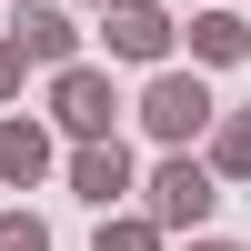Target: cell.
<instances>
[{
  "label": "cell",
  "instance_id": "13",
  "mask_svg": "<svg viewBox=\"0 0 251 251\" xmlns=\"http://www.w3.org/2000/svg\"><path fill=\"white\" fill-rule=\"evenodd\" d=\"M181 251H231V241H211V231H191V241H181Z\"/></svg>",
  "mask_w": 251,
  "mask_h": 251
},
{
  "label": "cell",
  "instance_id": "6",
  "mask_svg": "<svg viewBox=\"0 0 251 251\" xmlns=\"http://www.w3.org/2000/svg\"><path fill=\"white\" fill-rule=\"evenodd\" d=\"M71 191L91 201V211H121V191H131V151H121V141H80V151H71Z\"/></svg>",
  "mask_w": 251,
  "mask_h": 251
},
{
  "label": "cell",
  "instance_id": "3",
  "mask_svg": "<svg viewBox=\"0 0 251 251\" xmlns=\"http://www.w3.org/2000/svg\"><path fill=\"white\" fill-rule=\"evenodd\" d=\"M50 121L71 141H121L111 121H121V91H111V71H91V60H71V71H50Z\"/></svg>",
  "mask_w": 251,
  "mask_h": 251
},
{
  "label": "cell",
  "instance_id": "8",
  "mask_svg": "<svg viewBox=\"0 0 251 251\" xmlns=\"http://www.w3.org/2000/svg\"><path fill=\"white\" fill-rule=\"evenodd\" d=\"M50 131H40V121H0V181H10V191H30V181H50Z\"/></svg>",
  "mask_w": 251,
  "mask_h": 251
},
{
  "label": "cell",
  "instance_id": "10",
  "mask_svg": "<svg viewBox=\"0 0 251 251\" xmlns=\"http://www.w3.org/2000/svg\"><path fill=\"white\" fill-rule=\"evenodd\" d=\"M91 251H161V221L151 211H100V241Z\"/></svg>",
  "mask_w": 251,
  "mask_h": 251
},
{
  "label": "cell",
  "instance_id": "15",
  "mask_svg": "<svg viewBox=\"0 0 251 251\" xmlns=\"http://www.w3.org/2000/svg\"><path fill=\"white\" fill-rule=\"evenodd\" d=\"M91 10H111V0H91Z\"/></svg>",
  "mask_w": 251,
  "mask_h": 251
},
{
  "label": "cell",
  "instance_id": "4",
  "mask_svg": "<svg viewBox=\"0 0 251 251\" xmlns=\"http://www.w3.org/2000/svg\"><path fill=\"white\" fill-rule=\"evenodd\" d=\"M171 10H161V0H111V10H100V50L111 60H141V71H171Z\"/></svg>",
  "mask_w": 251,
  "mask_h": 251
},
{
  "label": "cell",
  "instance_id": "14",
  "mask_svg": "<svg viewBox=\"0 0 251 251\" xmlns=\"http://www.w3.org/2000/svg\"><path fill=\"white\" fill-rule=\"evenodd\" d=\"M191 10H211V0H191Z\"/></svg>",
  "mask_w": 251,
  "mask_h": 251
},
{
  "label": "cell",
  "instance_id": "7",
  "mask_svg": "<svg viewBox=\"0 0 251 251\" xmlns=\"http://www.w3.org/2000/svg\"><path fill=\"white\" fill-rule=\"evenodd\" d=\"M231 60H251V20L241 10H191V71H231Z\"/></svg>",
  "mask_w": 251,
  "mask_h": 251
},
{
  "label": "cell",
  "instance_id": "1",
  "mask_svg": "<svg viewBox=\"0 0 251 251\" xmlns=\"http://www.w3.org/2000/svg\"><path fill=\"white\" fill-rule=\"evenodd\" d=\"M211 121H221V100H211V80H201V71H151V91H141V131H151L161 151L211 141Z\"/></svg>",
  "mask_w": 251,
  "mask_h": 251
},
{
  "label": "cell",
  "instance_id": "5",
  "mask_svg": "<svg viewBox=\"0 0 251 251\" xmlns=\"http://www.w3.org/2000/svg\"><path fill=\"white\" fill-rule=\"evenodd\" d=\"M0 40H10L30 71H71V60H80V30H71V10H60V0H20V10L0 20Z\"/></svg>",
  "mask_w": 251,
  "mask_h": 251
},
{
  "label": "cell",
  "instance_id": "12",
  "mask_svg": "<svg viewBox=\"0 0 251 251\" xmlns=\"http://www.w3.org/2000/svg\"><path fill=\"white\" fill-rule=\"evenodd\" d=\"M20 80H30V60H20L10 40H0V111H10V100H20Z\"/></svg>",
  "mask_w": 251,
  "mask_h": 251
},
{
  "label": "cell",
  "instance_id": "9",
  "mask_svg": "<svg viewBox=\"0 0 251 251\" xmlns=\"http://www.w3.org/2000/svg\"><path fill=\"white\" fill-rule=\"evenodd\" d=\"M201 161H211L221 181H251V111H221L211 141H201Z\"/></svg>",
  "mask_w": 251,
  "mask_h": 251
},
{
  "label": "cell",
  "instance_id": "2",
  "mask_svg": "<svg viewBox=\"0 0 251 251\" xmlns=\"http://www.w3.org/2000/svg\"><path fill=\"white\" fill-rule=\"evenodd\" d=\"M151 191V221L161 231H211V211H221V171L201 151H161V171L141 181Z\"/></svg>",
  "mask_w": 251,
  "mask_h": 251
},
{
  "label": "cell",
  "instance_id": "11",
  "mask_svg": "<svg viewBox=\"0 0 251 251\" xmlns=\"http://www.w3.org/2000/svg\"><path fill=\"white\" fill-rule=\"evenodd\" d=\"M0 251H50V221L40 211H0Z\"/></svg>",
  "mask_w": 251,
  "mask_h": 251
}]
</instances>
